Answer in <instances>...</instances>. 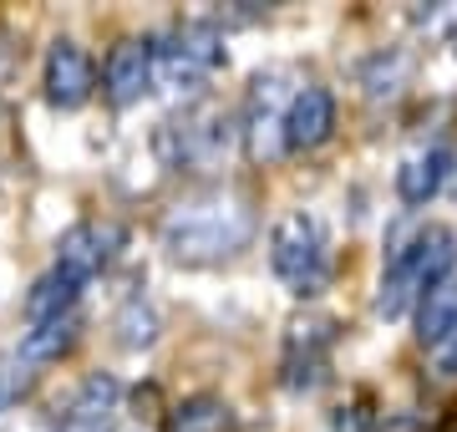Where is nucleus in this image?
Here are the masks:
<instances>
[{
  "label": "nucleus",
  "instance_id": "obj_1",
  "mask_svg": "<svg viewBox=\"0 0 457 432\" xmlns=\"http://www.w3.org/2000/svg\"><path fill=\"white\" fill-rule=\"evenodd\" d=\"M260 229L254 199L245 188H204L194 199H183L173 214L163 219V250L173 265L204 270V265H224L239 250H249V239Z\"/></svg>",
  "mask_w": 457,
  "mask_h": 432
},
{
  "label": "nucleus",
  "instance_id": "obj_2",
  "mask_svg": "<svg viewBox=\"0 0 457 432\" xmlns=\"http://www.w3.org/2000/svg\"><path fill=\"white\" fill-rule=\"evenodd\" d=\"M457 265V234L447 224H427L396 245L392 260H386V275H381V290H376V316L402 320L411 305H422V295L432 285H442Z\"/></svg>",
  "mask_w": 457,
  "mask_h": 432
},
{
  "label": "nucleus",
  "instance_id": "obj_3",
  "mask_svg": "<svg viewBox=\"0 0 457 432\" xmlns=\"http://www.w3.org/2000/svg\"><path fill=\"white\" fill-rule=\"evenodd\" d=\"M270 265H275L279 280L290 285V295H300V300L320 295L330 285V270H336L326 224H320L311 209L285 214L275 229H270Z\"/></svg>",
  "mask_w": 457,
  "mask_h": 432
},
{
  "label": "nucleus",
  "instance_id": "obj_4",
  "mask_svg": "<svg viewBox=\"0 0 457 432\" xmlns=\"http://www.w3.org/2000/svg\"><path fill=\"white\" fill-rule=\"evenodd\" d=\"M224 62V31L213 21H183L168 36H158V82L168 87H204Z\"/></svg>",
  "mask_w": 457,
  "mask_h": 432
},
{
  "label": "nucleus",
  "instance_id": "obj_5",
  "mask_svg": "<svg viewBox=\"0 0 457 432\" xmlns=\"http://www.w3.org/2000/svg\"><path fill=\"white\" fill-rule=\"evenodd\" d=\"M330 351H336V316H326V311L295 316L290 326H285V356H279L285 386H290V392L320 386L326 371H330Z\"/></svg>",
  "mask_w": 457,
  "mask_h": 432
},
{
  "label": "nucleus",
  "instance_id": "obj_6",
  "mask_svg": "<svg viewBox=\"0 0 457 432\" xmlns=\"http://www.w3.org/2000/svg\"><path fill=\"white\" fill-rule=\"evenodd\" d=\"M122 224H112V219H82V224H71V229L62 234V245H56V265L71 285H92L102 275V270L112 265V254L122 250Z\"/></svg>",
  "mask_w": 457,
  "mask_h": 432
},
{
  "label": "nucleus",
  "instance_id": "obj_7",
  "mask_svg": "<svg viewBox=\"0 0 457 432\" xmlns=\"http://www.w3.org/2000/svg\"><path fill=\"white\" fill-rule=\"evenodd\" d=\"M158 82V36H128L117 41L107 67H102V97L112 107H132L143 102Z\"/></svg>",
  "mask_w": 457,
  "mask_h": 432
},
{
  "label": "nucleus",
  "instance_id": "obj_8",
  "mask_svg": "<svg viewBox=\"0 0 457 432\" xmlns=\"http://www.w3.org/2000/svg\"><path fill=\"white\" fill-rule=\"evenodd\" d=\"M41 87H46V102L56 112H77V107H87L92 92H97V62L87 56L82 41L62 36V41H51V51H46V77H41Z\"/></svg>",
  "mask_w": 457,
  "mask_h": 432
},
{
  "label": "nucleus",
  "instance_id": "obj_9",
  "mask_svg": "<svg viewBox=\"0 0 457 432\" xmlns=\"http://www.w3.org/2000/svg\"><path fill=\"white\" fill-rule=\"evenodd\" d=\"M336 133V97L330 87H300L279 112V143L285 153H315Z\"/></svg>",
  "mask_w": 457,
  "mask_h": 432
},
{
  "label": "nucleus",
  "instance_id": "obj_10",
  "mask_svg": "<svg viewBox=\"0 0 457 432\" xmlns=\"http://www.w3.org/2000/svg\"><path fill=\"white\" fill-rule=\"evenodd\" d=\"M447 173H453V153L442 148V143H432V148L411 153L407 163L396 168V194H402V204L422 209V204H432L442 194Z\"/></svg>",
  "mask_w": 457,
  "mask_h": 432
},
{
  "label": "nucleus",
  "instance_id": "obj_11",
  "mask_svg": "<svg viewBox=\"0 0 457 432\" xmlns=\"http://www.w3.org/2000/svg\"><path fill=\"white\" fill-rule=\"evenodd\" d=\"M457 331V275H447L442 285H432L417 305V341L437 351L447 336Z\"/></svg>",
  "mask_w": 457,
  "mask_h": 432
},
{
  "label": "nucleus",
  "instance_id": "obj_12",
  "mask_svg": "<svg viewBox=\"0 0 457 432\" xmlns=\"http://www.w3.org/2000/svg\"><path fill=\"white\" fill-rule=\"evenodd\" d=\"M77 336H82V316L71 311V316H56V320H46V326H31L16 351L31 366H46V361H62L66 351L77 346Z\"/></svg>",
  "mask_w": 457,
  "mask_h": 432
},
{
  "label": "nucleus",
  "instance_id": "obj_13",
  "mask_svg": "<svg viewBox=\"0 0 457 432\" xmlns=\"http://www.w3.org/2000/svg\"><path fill=\"white\" fill-rule=\"evenodd\" d=\"M168 432H234V407L224 397H213V392L183 397L168 412Z\"/></svg>",
  "mask_w": 457,
  "mask_h": 432
},
{
  "label": "nucleus",
  "instance_id": "obj_14",
  "mask_svg": "<svg viewBox=\"0 0 457 432\" xmlns=\"http://www.w3.org/2000/svg\"><path fill=\"white\" fill-rule=\"evenodd\" d=\"M77 295H82V285H71L62 270H51V275H41L31 285V295H26V320L31 326H46L56 316H71L77 311Z\"/></svg>",
  "mask_w": 457,
  "mask_h": 432
},
{
  "label": "nucleus",
  "instance_id": "obj_15",
  "mask_svg": "<svg viewBox=\"0 0 457 432\" xmlns=\"http://www.w3.org/2000/svg\"><path fill=\"white\" fill-rule=\"evenodd\" d=\"M36 382H41V371H36L21 351H0V412L21 407V402L36 392Z\"/></svg>",
  "mask_w": 457,
  "mask_h": 432
},
{
  "label": "nucleus",
  "instance_id": "obj_16",
  "mask_svg": "<svg viewBox=\"0 0 457 432\" xmlns=\"http://www.w3.org/2000/svg\"><path fill=\"white\" fill-rule=\"evenodd\" d=\"M117 397H122V386L112 382V377H87L82 382V392L71 397V407H66V417H92V422H107L112 417V407H117Z\"/></svg>",
  "mask_w": 457,
  "mask_h": 432
},
{
  "label": "nucleus",
  "instance_id": "obj_17",
  "mask_svg": "<svg viewBox=\"0 0 457 432\" xmlns=\"http://www.w3.org/2000/svg\"><path fill=\"white\" fill-rule=\"evenodd\" d=\"M112 326H117V341H122L128 351H143V346H153V341H158V316L143 305V295H132L128 305L117 311Z\"/></svg>",
  "mask_w": 457,
  "mask_h": 432
},
{
  "label": "nucleus",
  "instance_id": "obj_18",
  "mask_svg": "<svg viewBox=\"0 0 457 432\" xmlns=\"http://www.w3.org/2000/svg\"><path fill=\"white\" fill-rule=\"evenodd\" d=\"M16 71H21V36L11 26H0V102H5L11 82H16Z\"/></svg>",
  "mask_w": 457,
  "mask_h": 432
},
{
  "label": "nucleus",
  "instance_id": "obj_19",
  "mask_svg": "<svg viewBox=\"0 0 457 432\" xmlns=\"http://www.w3.org/2000/svg\"><path fill=\"white\" fill-rule=\"evenodd\" d=\"M432 356H437V371H442V377H457V331L447 336V341H442Z\"/></svg>",
  "mask_w": 457,
  "mask_h": 432
},
{
  "label": "nucleus",
  "instance_id": "obj_20",
  "mask_svg": "<svg viewBox=\"0 0 457 432\" xmlns=\"http://www.w3.org/2000/svg\"><path fill=\"white\" fill-rule=\"evenodd\" d=\"M437 432H457V407H453V412H442V422H437Z\"/></svg>",
  "mask_w": 457,
  "mask_h": 432
},
{
  "label": "nucleus",
  "instance_id": "obj_21",
  "mask_svg": "<svg viewBox=\"0 0 457 432\" xmlns=\"http://www.w3.org/2000/svg\"><path fill=\"white\" fill-rule=\"evenodd\" d=\"M453 194H457V168H453Z\"/></svg>",
  "mask_w": 457,
  "mask_h": 432
}]
</instances>
